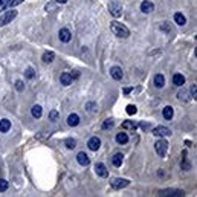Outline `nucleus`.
<instances>
[{
  "instance_id": "nucleus-3",
  "label": "nucleus",
  "mask_w": 197,
  "mask_h": 197,
  "mask_svg": "<svg viewBox=\"0 0 197 197\" xmlns=\"http://www.w3.org/2000/svg\"><path fill=\"white\" fill-rule=\"evenodd\" d=\"M161 197H182L185 196V193L182 190H174V188H168V190H161L158 193Z\"/></svg>"
},
{
  "instance_id": "nucleus-41",
  "label": "nucleus",
  "mask_w": 197,
  "mask_h": 197,
  "mask_svg": "<svg viewBox=\"0 0 197 197\" xmlns=\"http://www.w3.org/2000/svg\"><path fill=\"white\" fill-rule=\"evenodd\" d=\"M132 90H133V89H132V87H127V89H124V93H125V95H127V93H130V92H132Z\"/></svg>"
},
{
  "instance_id": "nucleus-37",
  "label": "nucleus",
  "mask_w": 197,
  "mask_h": 197,
  "mask_svg": "<svg viewBox=\"0 0 197 197\" xmlns=\"http://www.w3.org/2000/svg\"><path fill=\"white\" fill-rule=\"evenodd\" d=\"M182 168H184V170H191V165H190V162L187 161V158H184V162H182Z\"/></svg>"
},
{
  "instance_id": "nucleus-22",
  "label": "nucleus",
  "mask_w": 197,
  "mask_h": 197,
  "mask_svg": "<svg viewBox=\"0 0 197 197\" xmlns=\"http://www.w3.org/2000/svg\"><path fill=\"white\" fill-rule=\"evenodd\" d=\"M54 58H55V54L50 52V50L43 54V63H46V64H50V63L54 61Z\"/></svg>"
},
{
  "instance_id": "nucleus-29",
  "label": "nucleus",
  "mask_w": 197,
  "mask_h": 197,
  "mask_svg": "<svg viewBox=\"0 0 197 197\" xmlns=\"http://www.w3.org/2000/svg\"><path fill=\"white\" fill-rule=\"evenodd\" d=\"M161 29H162V31H165V32H168V34H170V32H173V26H171V24H168L167 21L161 23Z\"/></svg>"
},
{
  "instance_id": "nucleus-11",
  "label": "nucleus",
  "mask_w": 197,
  "mask_h": 197,
  "mask_svg": "<svg viewBox=\"0 0 197 197\" xmlns=\"http://www.w3.org/2000/svg\"><path fill=\"white\" fill-rule=\"evenodd\" d=\"M87 147H89L92 151H96V150L101 147V139H99V138H96V136L90 138V139H89V142H87Z\"/></svg>"
},
{
  "instance_id": "nucleus-30",
  "label": "nucleus",
  "mask_w": 197,
  "mask_h": 197,
  "mask_svg": "<svg viewBox=\"0 0 197 197\" xmlns=\"http://www.w3.org/2000/svg\"><path fill=\"white\" fill-rule=\"evenodd\" d=\"M24 75H26V78H28V80H32V78L35 76V70H34L32 67H28V69H26V72H24Z\"/></svg>"
},
{
  "instance_id": "nucleus-5",
  "label": "nucleus",
  "mask_w": 197,
  "mask_h": 197,
  "mask_svg": "<svg viewBox=\"0 0 197 197\" xmlns=\"http://www.w3.org/2000/svg\"><path fill=\"white\" fill-rule=\"evenodd\" d=\"M128 184H130V182H128L127 179H119V177H116V179H113V180L110 182L112 188H115V190H121V188H125V187H127Z\"/></svg>"
},
{
  "instance_id": "nucleus-31",
  "label": "nucleus",
  "mask_w": 197,
  "mask_h": 197,
  "mask_svg": "<svg viewBox=\"0 0 197 197\" xmlns=\"http://www.w3.org/2000/svg\"><path fill=\"white\" fill-rule=\"evenodd\" d=\"M177 98H179L180 101H182V99H184V101H188V99H190V98H188V92H187V90H180V92L177 93Z\"/></svg>"
},
{
  "instance_id": "nucleus-13",
  "label": "nucleus",
  "mask_w": 197,
  "mask_h": 197,
  "mask_svg": "<svg viewBox=\"0 0 197 197\" xmlns=\"http://www.w3.org/2000/svg\"><path fill=\"white\" fill-rule=\"evenodd\" d=\"M141 11H142L144 14H150V12H153V11H154V5H153L151 2L145 0V2H142V3H141Z\"/></svg>"
},
{
  "instance_id": "nucleus-14",
  "label": "nucleus",
  "mask_w": 197,
  "mask_h": 197,
  "mask_svg": "<svg viewBox=\"0 0 197 197\" xmlns=\"http://www.w3.org/2000/svg\"><path fill=\"white\" fill-rule=\"evenodd\" d=\"M173 84L177 86V87H182L185 84V76L182 73H174L173 75Z\"/></svg>"
},
{
  "instance_id": "nucleus-16",
  "label": "nucleus",
  "mask_w": 197,
  "mask_h": 197,
  "mask_svg": "<svg viewBox=\"0 0 197 197\" xmlns=\"http://www.w3.org/2000/svg\"><path fill=\"white\" fill-rule=\"evenodd\" d=\"M67 124H69L70 127H76V125L80 124V116H78L76 113L69 115V118H67Z\"/></svg>"
},
{
  "instance_id": "nucleus-42",
  "label": "nucleus",
  "mask_w": 197,
  "mask_h": 197,
  "mask_svg": "<svg viewBox=\"0 0 197 197\" xmlns=\"http://www.w3.org/2000/svg\"><path fill=\"white\" fill-rule=\"evenodd\" d=\"M55 2H57V3H66L67 0H55Z\"/></svg>"
},
{
  "instance_id": "nucleus-39",
  "label": "nucleus",
  "mask_w": 197,
  "mask_h": 197,
  "mask_svg": "<svg viewBox=\"0 0 197 197\" xmlns=\"http://www.w3.org/2000/svg\"><path fill=\"white\" fill-rule=\"evenodd\" d=\"M190 90H191V93H193V96H194V99H196V96H197V86H196V84H193Z\"/></svg>"
},
{
  "instance_id": "nucleus-32",
  "label": "nucleus",
  "mask_w": 197,
  "mask_h": 197,
  "mask_svg": "<svg viewBox=\"0 0 197 197\" xmlns=\"http://www.w3.org/2000/svg\"><path fill=\"white\" fill-rule=\"evenodd\" d=\"M136 112H138L136 106H133V104H128V106H127V113H128V115H136Z\"/></svg>"
},
{
  "instance_id": "nucleus-1",
  "label": "nucleus",
  "mask_w": 197,
  "mask_h": 197,
  "mask_svg": "<svg viewBox=\"0 0 197 197\" xmlns=\"http://www.w3.org/2000/svg\"><path fill=\"white\" fill-rule=\"evenodd\" d=\"M110 31L116 35V37H121V38H127L128 35H130V31H128V28H125L122 23H119V21H112L110 23Z\"/></svg>"
},
{
  "instance_id": "nucleus-9",
  "label": "nucleus",
  "mask_w": 197,
  "mask_h": 197,
  "mask_svg": "<svg viewBox=\"0 0 197 197\" xmlns=\"http://www.w3.org/2000/svg\"><path fill=\"white\" fill-rule=\"evenodd\" d=\"M95 171H96V174H98L99 177H109V170H107V167H106L104 164H101V162H98V164L95 165Z\"/></svg>"
},
{
  "instance_id": "nucleus-12",
  "label": "nucleus",
  "mask_w": 197,
  "mask_h": 197,
  "mask_svg": "<svg viewBox=\"0 0 197 197\" xmlns=\"http://www.w3.org/2000/svg\"><path fill=\"white\" fill-rule=\"evenodd\" d=\"M76 161H78V164L83 165V167H87V165L90 164V158H89L84 151H80V153L76 154Z\"/></svg>"
},
{
  "instance_id": "nucleus-21",
  "label": "nucleus",
  "mask_w": 197,
  "mask_h": 197,
  "mask_svg": "<svg viewBox=\"0 0 197 197\" xmlns=\"http://www.w3.org/2000/svg\"><path fill=\"white\" fill-rule=\"evenodd\" d=\"M9 128H11V121L9 119H0V132L6 133Z\"/></svg>"
},
{
  "instance_id": "nucleus-20",
  "label": "nucleus",
  "mask_w": 197,
  "mask_h": 197,
  "mask_svg": "<svg viewBox=\"0 0 197 197\" xmlns=\"http://www.w3.org/2000/svg\"><path fill=\"white\" fill-rule=\"evenodd\" d=\"M31 113H32V116L34 118H41V115H43V110H41V107L38 106V104H35V106H32V109H31Z\"/></svg>"
},
{
  "instance_id": "nucleus-24",
  "label": "nucleus",
  "mask_w": 197,
  "mask_h": 197,
  "mask_svg": "<svg viewBox=\"0 0 197 197\" xmlns=\"http://www.w3.org/2000/svg\"><path fill=\"white\" fill-rule=\"evenodd\" d=\"M116 142H118V144H127V142H128L127 133H118V135H116Z\"/></svg>"
},
{
  "instance_id": "nucleus-23",
  "label": "nucleus",
  "mask_w": 197,
  "mask_h": 197,
  "mask_svg": "<svg viewBox=\"0 0 197 197\" xmlns=\"http://www.w3.org/2000/svg\"><path fill=\"white\" fill-rule=\"evenodd\" d=\"M122 158H124V156H122L121 153H116V154L112 158V164H113L115 167H121V164H122Z\"/></svg>"
},
{
  "instance_id": "nucleus-35",
  "label": "nucleus",
  "mask_w": 197,
  "mask_h": 197,
  "mask_svg": "<svg viewBox=\"0 0 197 197\" xmlns=\"http://www.w3.org/2000/svg\"><path fill=\"white\" fill-rule=\"evenodd\" d=\"M49 119H50V121H57V119H58V112H57V110H52V112L49 113Z\"/></svg>"
},
{
  "instance_id": "nucleus-36",
  "label": "nucleus",
  "mask_w": 197,
  "mask_h": 197,
  "mask_svg": "<svg viewBox=\"0 0 197 197\" xmlns=\"http://www.w3.org/2000/svg\"><path fill=\"white\" fill-rule=\"evenodd\" d=\"M15 89H17L18 92H21V90L24 89V84H23V81H20V80H18V81H15Z\"/></svg>"
},
{
  "instance_id": "nucleus-34",
  "label": "nucleus",
  "mask_w": 197,
  "mask_h": 197,
  "mask_svg": "<svg viewBox=\"0 0 197 197\" xmlns=\"http://www.w3.org/2000/svg\"><path fill=\"white\" fill-rule=\"evenodd\" d=\"M9 2H11V0H0V12L5 11V9L9 6Z\"/></svg>"
},
{
  "instance_id": "nucleus-25",
  "label": "nucleus",
  "mask_w": 197,
  "mask_h": 197,
  "mask_svg": "<svg viewBox=\"0 0 197 197\" xmlns=\"http://www.w3.org/2000/svg\"><path fill=\"white\" fill-rule=\"evenodd\" d=\"M136 127H138V125H136L133 121H125V122H122V128H125V130H127V128H128V130H136Z\"/></svg>"
},
{
  "instance_id": "nucleus-4",
  "label": "nucleus",
  "mask_w": 197,
  "mask_h": 197,
  "mask_svg": "<svg viewBox=\"0 0 197 197\" xmlns=\"http://www.w3.org/2000/svg\"><path fill=\"white\" fill-rule=\"evenodd\" d=\"M17 17V11L15 9H11V11H6L2 17H0V26H5L8 23H11L14 18Z\"/></svg>"
},
{
  "instance_id": "nucleus-6",
  "label": "nucleus",
  "mask_w": 197,
  "mask_h": 197,
  "mask_svg": "<svg viewBox=\"0 0 197 197\" xmlns=\"http://www.w3.org/2000/svg\"><path fill=\"white\" fill-rule=\"evenodd\" d=\"M109 12H110L113 17H121V14H122V8H121L118 3L112 2V3H109Z\"/></svg>"
},
{
  "instance_id": "nucleus-19",
  "label": "nucleus",
  "mask_w": 197,
  "mask_h": 197,
  "mask_svg": "<svg viewBox=\"0 0 197 197\" xmlns=\"http://www.w3.org/2000/svg\"><path fill=\"white\" fill-rule=\"evenodd\" d=\"M154 86L159 87V89H162V87L165 86V78H164V75L158 73V75L154 76Z\"/></svg>"
},
{
  "instance_id": "nucleus-2",
  "label": "nucleus",
  "mask_w": 197,
  "mask_h": 197,
  "mask_svg": "<svg viewBox=\"0 0 197 197\" xmlns=\"http://www.w3.org/2000/svg\"><path fill=\"white\" fill-rule=\"evenodd\" d=\"M154 150L161 158H164L167 154V150H168V142L165 139H158L156 144H154Z\"/></svg>"
},
{
  "instance_id": "nucleus-8",
  "label": "nucleus",
  "mask_w": 197,
  "mask_h": 197,
  "mask_svg": "<svg viewBox=\"0 0 197 197\" xmlns=\"http://www.w3.org/2000/svg\"><path fill=\"white\" fill-rule=\"evenodd\" d=\"M58 37H60V40H61L63 43H69V41L72 40V34H70V31H69L67 28H63V29H60V32H58Z\"/></svg>"
},
{
  "instance_id": "nucleus-17",
  "label": "nucleus",
  "mask_w": 197,
  "mask_h": 197,
  "mask_svg": "<svg viewBox=\"0 0 197 197\" xmlns=\"http://www.w3.org/2000/svg\"><path fill=\"white\" fill-rule=\"evenodd\" d=\"M174 21H176L179 26H184V24H187V17H185L182 12H176V14H174Z\"/></svg>"
},
{
  "instance_id": "nucleus-26",
  "label": "nucleus",
  "mask_w": 197,
  "mask_h": 197,
  "mask_svg": "<svg viewBox=\"0 0 197 197\" xmlns=\"http://www.w3.org/2000/svg\"><path fill=\"white\" fill-rule=\"evenodd\" d=\"M86 109H87V112H90V113H96V112H98V106H96L95 102H87V104H86Z\"/></svg>"
},
{
  "instance_id": "nucleus-15",
  "label": "nucleus",
  "mask_w": 197,
  "mask_h": 197,
  "mask_svg": "<svg viewBox=\"0 0 197 197\" xmlns=\"http://www.w3.org/2000/svg\"><path fill=\"white\" fill-rule=\"evenodd\" d=\"M60 81H61V84H63V86H70L73 80H72V75H70V73L64 72V73H61V76H60Z\"/></svg>"
},
{
  "instance_id": "nucleus-33",
  "label": "nucleus",
  "mask_w": 197,
  "mask_h": 197,
  "mask_svg": "<svg viewBox=\"0 0 197 197\" xmlns=\"http://www.w3.org/2000/svg\"><path fill=\"white\" fill-rule=\"evenodd\" d=\"M8 187H9L8 180H5V179H0V191H2V193H3V191H6V190H8Z\"/></svg>"
},
{
  "instance_id": "nucleus-28",
  "label": "nucleus",
  "mask_w": 197,
  "mask_h": 197,
  "mask_svg": "<svg viewBox=\"0 0 197 197\" xmlns=\"http://www.w3.org/2000/svg\"><path fill=\"white\" fill-rule=\"evenodd\" d=\"M64 145H66L69 150H73V148L76 147V141H75V139H66V141H64Z\"/></svg>"
},
{
  "instance_id": "nucleus-27",
  "label": "nucleus",
  "mask_w": 197,
  "mask_h": 197,
  "mask_svg": "<svg viewBox=\"0 0 197 197\" xmlns=\"http://www.w3.org/2000/svg\"><path fill=\"white\" fill-rule=\"evenodd\" d=\"M113 127H115L113 119H106V121L102 122V128H104V130H109V128H113Z\"/></svg>"
},
{
  "instance_id": "nucleus-10",
  "label": "nucleus",
  "mask_w": 197,
  "mask_h": 197,
  "mask_svg": "<svg viewBox=\"0 0 197 197\" xmlns=\"http://www.w3.org/2000/svg\"><path fill=\"white\" fill-rule=\"evenodd\" d=\"M153 135L154 136H170L171 135V130L168 127H164V125H159L153 130Z\"/></svg>"
},
{
  "instance_id": "nucleus-40",
  "label": "nucleus",
  "mask_w": 197,
  "mask_h": 197,
  "mask_svg": "<svg viewBox=\"0 0 197 197\" xmlns=\"http://www.w3.org/2000/svg\"><path fill=\"white\" fill-rule=\"evenodd\" d=\"M23 0H11L9 2V6H17V5H20Z\"/></svg>"
},
{
  "instance_id": "nucleus-38",
  "label": "nucleus",
  "mask_w": 197,
  "mask_h": 197,
  "mask_svg": "<svg viewBox=\"0 0 197 197\" xmlns=\"http://www.w3.org/2000/svg\"><path fill=\"white\" fill-rule=\"evenodd\" d=\"M57 8V3H47L46 5V11H52V9H55Z\"/></svg>"
},
{
  "instance_id": "nucleus-18",
  "label": "nucleus",
  "mask_w": 197,
  "mask_h": 197,
  "mask_svg": "<svg viewBox=\"0 0 197 197\" xmlns=\"http://www.w3.org/2000/svg\"><path fill=\"white\" fill-rule=\"evenodd\" d=\"M162 115H164V118H165L167 121H170V119L174 116V110H173V107H171V106H167V107L164 109Z\"/></svg>"
},
{
  "instance_id": "nucleus-7",
  "label": "nucleus",
  "mask_w": 197,
  "mask_h": 197,
  "mask_svg": "<svg viewBox=\"0 0 197 197\" xmlns=\"http://www.w3.org/2000/svg\"><path fill=\"white\" fill-rule=\"evenodd\" d=\"M110 75H112V78L116 80V81H121V80L124 78V72H122V69H121L119 66H113V67L110 69Z\"/></svg>"
}]
</instances>
